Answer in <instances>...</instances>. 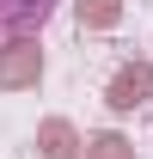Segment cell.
<instances>
[{
  "mask_svg": "<svg viewBox=\"0 0 153 159\" xmlns=\"http://www.w3.org/2000/svg\"><path fill=\"white\" fill-rule=\"evenodd\" d=\"M37 80H43V49H37V37L0 43V92H31Z\"/></svg>",
  "mask_w": 153,
  "mask_h": 159,
  "instance_id": "obj_1",
  "label": "cell"
},
{
  "mask_svg": "<svg viewBox=\"0 0 153 159\" xmlns=\"http://www.w3.org/2000/svg\"><path fill=\"white\" fill-rule=\"evenodd\" d=\"M49 12H55V0H0V31L6 37H31V31H43Z\"/></svg>",
  "mask_w": 153,
  "mask_h": 159,
  "instance_id": "obj_3",
  "label": "cell"
},
{
  "mask_svg": "<svg viewBox=\"0 0 153 159\" xmlns=\"http://www.w3.org/2000/svg\"><path fill=\"white\" fill-rule=\"evenodd\" d=\"M123 19V0H80V31H110Z\"/></svg>",
  "mask_w": 153,
  "mask_h": 159,
  "instance_id": "obj_5",
  "label": "cell"
},
{
  "mask_svg": "<svg viewBox=\"0 0 153 159\" xmlns=\"http://www.w3.org/2000/svg\"><path fill=\"white\" fill-rule=\"evenodd\" d=\"M37 153H43V159H80L86 141H80V129H74L67 116H49V122L37 129Z\"/></svg>",
  "mask_w": 153,
  "mask_h": 159,
  "instance_id": "obj_4",
  "label": "cell"
},
{
  "mask_svg": "<svg viewBox=\"0 0 153 159\" xmlns=\"http://www.w3.org/2000/svg\"><path fill=\"white\" fill-rule=\"evenodd\" d=\"M147 98H153V61H123L110 74V86H104V104L110 110H135Z\"/></svg>",
  "mask_w": 153,
  "mask_h": 159,
  "instance_id": "obj_2",
  "label": "cell"
},
{
  "mask_svg": "<svg viewBox=\"0 0 153 159\" xmlns=\"http://www.w3.org/2000/svg\"><path fill=\"white\" fill-rule=\"evenodd\" d=\"M86 159H135V147H129L123 135H110V129H104V135L86 141Z\"/></svg>",
  "mask_w": 153,
  "mask_h": 159,
  "instance_id": "obj_6",
  "label": "cell"
}]
</instances>
